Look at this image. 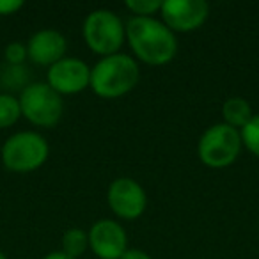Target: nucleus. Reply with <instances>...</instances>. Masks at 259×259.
Listing matches in <instances>:
<instances>
[{
    "mask_svg": "<svg viewBox=\"0 0 259 259\" xmlns=\"http://www.w3.org/2000/svg\"><path fill=\"white\" fill-rule=\"evenodd\" d=\"M124 29L134 54L146 64L163 66L176 57V36L163 22L153 16H134Z\"/></svg>",
    "mask_w": 259,
    "mask_h": 259,
    "instance_id": "1",
    "label": "nucleus"
},
{
    "mask_svg": "<svg viewBox=\"0 0 259 259\" xmlns=\"http://www.w3.org/2000/svg\"><path fill=\"white\" fill-rule=\"evenodd\" d=\"M139 66L126 54L103 57L91 69L89 87L105 100H114L128 94L139 82Z\"/></svg>",
    "mask_w": 259,
    "mask_h": 259,
    "instance_id": "2",
    "label": "nucleus"
},
{
    "mask_svg": "<svg viewBox=\"0 0 259 259\" xmlns=\"http://www.w3.org/2000/svg\"><path fill=\"white\" fill-rule=\"evenodd\" d=\"M83 41L98 55L117 54L126 37V29L121 18L110 9H96L89 13L82 27Z\"/></svg>",
    "mask_w": 259,
    "mask_h": 259,
    "instance_id": "3",
    "label": "nucleus"
},
{
    "mask_svg": "<svg viewBox=\"0 0 259 259\" xmlns=\"http://www.w3.org/2000/svg\"><path fill=\"white\" fill-rule=\"evenodd\" d=\"M241 134L240 130L219 122L206 130L197 144V155L201 162L213 169L227 167L238 158L241 151Z\"/></svg>",
    "mask_w": 259,
    "mask_h": 259,
    "instance_id": "4",
    "label": "nucleus"
},
{
    "mask_svg": "<svg viewBox=\"0 0 259 259\" xmlns=\"http://www.w3.org/2000/svg\"><path fill=\"white\" fill-rule=\"evenodd\" d=\"M48 142L36 132H18L2 146V162L11 172H32L48 158Z\"/></svg>",
    "mask_w": 259,
    "mask_h": 259,
    "instance_id": "5",
    "label": "nucleus"
},
{
    "mask_svg": "<svg viewBox=\"0 0 259 259\" xmlns=\"http://www.w3.org/2000/svg\"><path fill=\"white\" fill-rule=\"evenodd\" d=\"M22 115L36 126L52 128L62 117V98L45 82H34L23 87L18 98Z\"/></svg>",
    "mask_w": 259,
    "mask_h": 259,
    "instance_id": "6",
    "label": "nucleus"
},
{
    "mask_svg": "<svg viewBox=\"0 0 259 259\" xmlns=\"http://www.w3.org/2000/svg\"><path fill=\"white\" fill-rule=\"evenodd\" d=\"M107 201L112 211L126 220L139 219L148 206L144 188L132 178H117L112 181L107 192Z\"/></svg>",
    "mask_w": 259,
    "mask_h": 259,
    "instance_id": "7",
    "label": "nucleus"
},
{
    "mask_svg": "<svg viewBox=\"0 0 259 259\" xmlns=\"http://www.w3.org/2000/svg\"><path fill=\"white\" fill-rule=\"evenodd\" d=\"M160 13L172 32H192L208 20L209 6L204 0H165Z\"/></svg>",
    "mask_w": 259,
    "mask_h": 259,
    "instance_id": "8",
    "label": "nucleus"
},
{
    "mask_svg": "<svg viewBox=\"0 0 259 259\" xmlns=\"http://www.w3.org/2000/svg\"><path fill=\"white\" fill-rule=\"evenodd\" d=\"M48 85L59 94H76L91 83V68L76 57H64L48 68Z\"/></svg>",
    "mask_w": 259,
    "mask_h": 259,
    "instance_id": "9",
    "label": "nucleus"
},
{
    "mask_svg": "<svg viewBox=\"0 0 259 259\" xmlns=\"http://www.w3.org/2000/svg\"><path fill=\"white\" fill-rule=\"evenodd\" d=\"M89 247L100 259H121L128 248L126 231L115 220L103 219L89 229Z\"/></svg>",
    "mask_w": 259,
    "mask_h": 259,
    "instance_id": "10",
    "label": "nucleus"
},
{
    "mask_svg": "<svg viewBox=\"0 0 259 259\" xmlns=\"http://www.w3.org/2000/svg\"><path fill=\"white\" fill-rule=\"evenodd\" d=\"M68 41L59 30L41 29L30 36L27 43L29 59L41 66H54L61 59H64Z\"/></svg>",
    "mask_w": 259,
    "mask_h": 259,
    "instance_id": "11",
    "label": "nucleus"
},
{
    "mask_svg": "<svg viewBox=\"0 0 259 259\" xmlns=\"http://www.w3.org/2000/svg\"><path fill=\"white\" fill-rule=\"evenodd\" d=\"M222 117H224V122L236 130H241L248 124L254 114H252V108H250V103L243 98H227L222 105Z\"/></svg>",
    "mask_w": 259,
    "mask_h": 259,
    "instance_id": "12",
    "label": "nucleus"
},
{
    "mask_svg": "<svg viewBox=\"0 0 259 259\" xmlns=\"http://www.w3.org/2000/svg\"><path fill=\"white\" fill-rule=\"evenodd\" d=\"M89 247V234L80 227H69L62 234V252L73 259H78Z\"/></svg>",
    "mask_w": 259,
    "mask_h": 259,
    "instance_id": "13",
    "label": "nucleus"
},
{
    "mask_svg": "<svg viewBox=\"0 0 259 259\" xmlns=\"http://www.w3.org/2000/svg\"><path fill=\"white\" fill-rule=\"evenodd\" d=\"M22 117L18 98L13 94H0V128H9Z\"/></svg>",
    "mask_w": 259,
    "mask_h": 259,
    "instance_id": "14",
    "label": "nucleus"
},
{
    "mask_svg": "<svg viewBox=\"0 0 259 259\" xmlns=\"http://www.w3.org/2000/svg\"><path fill=\"white\" fill-rule=\"evenodd\" d=\"M240 134L245 148L259 158V114H255L248 121V124L240 130Z\"/></svg>",
    "mask_w": 259,
    "mask_h": 259,
    "instance_id": "15",
    "label": "nucleus"
},
{
    "mask_svg": "<svg viewBox=\"0 0 259 259\" xmlns=\"http://www.w3.org/2000/svg\"><path fill=\"white\" fill-rule=\"evenodd\" d=\"M124 6L135 16H151L162 9L160 0H126Z\"/></svg>",
    "mask_w": 259,
    "mask_h": 259,
    "instance_id": "16",
    "label": "nucleus"
},
{
    "mask_svg": "<svg viewBox=\"0 0 259 259\" xmlns=\"http://www.w3.org/2000/svg\"><path fill=\"white\" fill-rule=\"evenodd\" d=\"M6 61L9 66H23L25 59L29 57V52H27V45L20 43V41H13L6 47L4 50Z\"/></svg>",
    "mask_w": 259,
    "mask_h": 259,
    "instance_id": "17",
    "label": "nucleus"
},
{
    "mask_svg": "<svg viewBox=\"0 0 259 259\" xmlns=\"http://www.w3.org/2000/svg\"><path fill=\"white\" fill-rule=\"evenodd\" d=\"M25 6L23 0H0V16H9L18 13Z\"/></svg>",
    "mask_w": 259,
    "mask_h": 259,
    "instance_id": "18",
    "label": "nucleus"
},
{
    "mask_svg": "<svg viewBox=\"0 0 259 259\" xmlns=\"http://www.w3.org/2000/svg\"><path fill=\"white\" fill-rule=\"evenodd\" d=\"M121 259H151V255L148 252L141 250V248H126Z\"/></svg>",
    "mask_w": 259,
    "mask_h": 259,
    "instance_id": "19",
    "label": "nucleus"
},
{
    "mask_svg": "<svg viewBox=\"0 0 259 259\" xmlns=\"http://www.w3.org/2000/svg\"><path fill=\"white\" fill-rule=\"evenodd\" d=\"M43 259H73V257H69V255H66L62 250H55V252H50V254H47Z\"/></svg>",
    "mask_w": 259,
    "mask_h": 259,
    "instance_id": "20",
    "label": "nucleus"
},
{
    "mask_svg": "<svg viewBox=\"0 0 259 259\" xmlns=\"http://www.w3.org/2000/svg\"><path fill=\"white\" fill-rule=\"evenodd\" d=\"M0 259H8V257H6V254H4L2 250H0Z\"/></svg>",
    "mask_w": 259,
    "mask_h": 259,
    "instance_id": "21",
    "label": "nucleus"
}]
</instances>
